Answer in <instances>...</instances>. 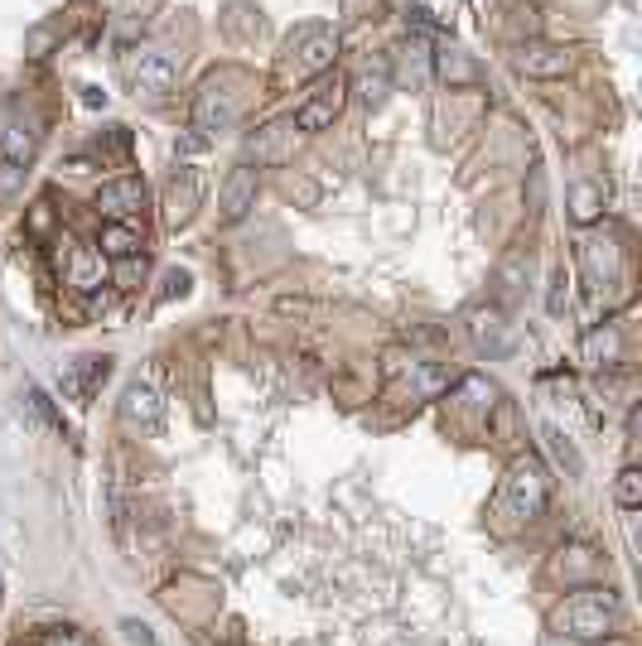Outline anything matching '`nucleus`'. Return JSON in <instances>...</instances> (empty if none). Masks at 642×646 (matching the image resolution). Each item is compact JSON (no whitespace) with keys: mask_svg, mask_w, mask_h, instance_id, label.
I'll return each instance as SVG.
<instances>
[{"mask_svg":"<svg viewBox=\"0 0 642 646\" xmlns=\"http://www.w3.org/2000/svg\"><path fill=\"white\" fill-rule=\"evenodd\" d=\"M256 189H261V179H256V169H247V164L227 174V189H223L227 222H237V217H247V208H256Z\"/></svg>","mask_w":642,"mask_h":646,"instance_id":"7","label":"nucleus"},{"mask_svg":"<svg viewBox=\"0 0 642 646\" xmlns=\"http://www.w3.org/2000/svg\"><path fill=\"white\" fill-rule=\"evenodd\" d=\"M121 73H126V87L136 97H165V92H174V82H179V54L150 44V49H136V54L126 58Z\"/></svg>","mask_w":642,"mask_h":646,"instance_id":"1","label":"nucleus"},{"mask_svg":"<svg viewBox=\"0 0 642 646\" xmlns=\"http://www.w3.org/2000/svg\"><path fill=\"white\" fill-rule=\"evenodd\" d=\"M338 58V34L329 25H305L300 34H290V68L300 78H324Z\"/></svg>","mask_w":642,"mask_h":646,"instance_id":"2","label":"nucleus"},{"mask_svg":"<svg viewBox=\"0 0 642 646\" xmlns=\"http://www.w3.org/2000/svg\"><path fill=\"white\" fill-rule=\"evenodd\" d=\"M136 232H131V227H126V222H112V227H107V232H102V251H107V256H121V261H126V256H136Z\"/></svg>","mask_w":642,"mask_h":646,"instance_id":"14","label":"nucleus"},{"mask_svg":"<svg viewBox=\"0 0 642 646\" xmlns=\"http://www.w3.org/2000/svg\"><path fill=\"white\" fill-rule=\"evenodd\" d=\"M237 111H242V102H237V92L227 87V78H208L194 102V126L203 135L232 131V126H237Z\"/></svg>","mask_w":642,"mask_h":646,"instance_id":"4","label":"nucleus"},{"mask_svg":"<svg viewBox=\"0 0 642 646\" xmlns=\"http://www.w3.org/2000/svg\"><path fill=\"white\" fill-rule=\"evenodd\" d=\"M121 415L136 425V420H145V425H155L160 420V401H155V391L150 386H131L126 391V405H121Z\"/></svg>","mask_w":642,"mask_h":646,"instance_id":"11","label":"nucleus"},{"mask_svg":"<svg viewBox=\"0 0 642 646\" xmlns=\"http://www.w3.org/2000/svg\"><path fill=\"white\" fill-rule=\"evenodd\" d=\"M618 497H623V507H633V502H638V473H633V468L623 473V483H618Z\"/></svg>","mask_w":642,"mask_h":646,"instance_id":"16","label":"nucleus"},{"mask_svg":"<svg viewBox=\"0 0 642 646\" xmlns=\"http://www.w3.org/2000/svg\"><path fill=\"white\" fill-rule=\"evenodd\" d=\"M512 68L522 78H560V73H570V54L556 49V44H517L512 49Z\"/></svg>","mask_w":642,"mask_h":646,"instance_id":"5","label":"nucleus"},{"mask_svg":"<svg viewBox=\"0 0 642 646\" xmlns=\"http://www.w3.org/2000/svg\"><path fill=\"white\" fill-rule=\"evenodd\" d=\"M435 73H440L449 87H474V82L483 78L474 58H464V49H440V54H435Z\"/></svg>","mask_w":642,"mask_h":646,"instance_id":"8","label":"nucleus"},{"mask_svg":"<svg viewBox=\"0 0 642 646\" xmlns=\"http://www.w3.org/2000/svg\"><path fill=\"white\" fill-rule=\"evenodd\" d=\"M15 184H20V169H15V164H0V198L15 193Z\"/></svg>","mask_w":642,"mask_h":646,"instance_id":"18","label":"nucleus"},{"mask_svg":"<svg viewBox=\"0 0 642 646\" xmlns=\"http://www.w3.org/2000/svg\"><path fill=\"white\" fill-rule=\"evenodd\" d=\"M343 102H348V82L338 78V73H334V78H319L314 97L295 107V121H290V126H295V131H309V135L329 131L338 116H343Z\"/></svg>","mask_w":642,"mask_h":646,"instance_id":"3","label":"nucleus"},{"mask_svg":"<svg viewBox=\"0 0 642 646\" xmlns=\"http://www.w3.org/2000/svg\"><path fill=\"white\" fill-rule=\"evenodd\" d=\"M387 92H391L387 68H377V73H363V78H358V97H363L367 107H382V102H387Z\"/></svg>","mask_w":642,"mask_h":646,"instance_id":"15","label":"nucleus"},{"mask_svg":"<svg viewBox=\"0 0 642 646\" xmlns=\"http://www.w3.org/2000/svg\"><path fill=\"white\" fill-rule=\"evenodd\" d=\"M285 135H295V126H290V121H280V126H266V131L256 135V140H252L256 164H276V160H285V155H290V145H280Z\"/></svg>","mask_w":642,"mask_h":646,"instance_id":"9","label":"nucleus"},{"mask_svg":"<svg viewBox=\"0 0 642 646\" xmlns=\"http://www.w3.org/2000/svg\"><path fill=\"white\" fill-rule=\"evenodd\" d=\"M0 155L5 164H25L34 155V135H25L20 121H0Z\"/></svg>","mask_w":642,"mask_h":646,"instance_id":"10","label":"nucleus"},{"mask_svg":"<svg viewBox=\"0 0 642 646\" xmlns=\"http://www.w3.org/2000/svg\"><path fill=\"white\" fill-rule=\"evenodd\" d=\"M198 203V179L194 174H184V189L179 184H169V222H184V217L194 213Z\"/></svg>","mask_w":642,"mask_h":646,"instance_id":"12","label":"nucleus"},{"mask_svg":"<svg viewBox=\"0 0 642 646\" xmlns=\"http://www.w3.org/2000/svg\"><path fill=\"white\" fill-rule=\"evenodd\" d=\"M102 275H107V270H102V256H92V251H78V256H73V285H78V290H97Z\"/></svg>","mask_w":642,"mask_h":646,"instance_id":"13","label":"nucleus"},{"mask_svg":"<svg viewBox=\"0 0 642 646\" xmlns=\"http://www.w3.org/2000/svg\"><path fill=\"white\" fill-rule=\"evenodd\" d=\"M575 203H580V208H575V217H580V222H589V217L599 213V208H594V189H580V193H575Z\"/></svg>","mask_w":642,"mask_h":646,"instance_id":"17","label":"nucleus"},{"mask_svg":"<svg viewBox=\"0 0 642 646\" xmlns=\"http://www.w3.org/2000/svg\"><path fill=\"white\" fill-rule=\"evenodd\" d=\"M97 208L112 217V222H131V217L145 208V189H140V179H116V184H102V193H97Z\"/></svg>","mask_w":642,"mask_h":646,"instance_id":"6","label":"nucleus"},{"mask_svg":"<svg viewBox=\"0 0 642 646\" xmlns=\"http://www.w3.org/2000/svg\"><path fill=\"white\" fill-rule=\"evenodd\" d=\"M49 646H92L87 637H78V632H54L49 637Z\"/></svg>","mask_w":642,"mask_h":646,"instance_id":"19","label":"nucleus"}]
</instances>
